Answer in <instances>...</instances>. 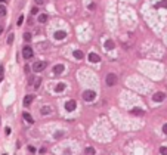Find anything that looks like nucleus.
<instances>
[{
	"label": "nucleus",
	"instance_id": "nucleus-22",
	"mask_svg": "<svg viewBox=\"0 0 167 155\" xmlns=\"http://www.w3.org/2000/svg\"><path fill=\"white\" fill-rule=\"evenodd\" d=\"M40 84H41V78H37V80L34 81V89H38Z\"/></svg>",
	"mask_w": 167,
	"mask_h": 155
},
{
	"label": "nucleus",
	"instance_id": "nucleus-11",
	"mask_svg": "<svg viewBox=\"0 0 167 155\" xmlns=\"http://www.w3.org/2000/svg\"><path fill=\"white\" fill-rule=\"evenodd\" d=\"M115 47V43L112 41V40H107L105 41V49H108V50H112Z\"/></svg>",
	"mask_w": 167,
	"mask_h": 155
},
{
	"label": "nucleus",
	"instance_id": "nucleus-17",
	"mask_svg": "<svg viewBox=\"0 0 167 155\" xmlns=\"http://www.w3.org/2000/svg\"><path fill=\"white\" fill-rule=\"evenodd\" d=\"M84 154H86V155H95V154H96V151H95V148L87 146V148L84 149Z\"/></svg>",
	"mask_w": 167,
	"mask_h": 155
},
{
	"label": "nucleus",
	"instance_id": "nucleus-12",
	"mask_svg": "<svg viewBox=\"0 0 167 155\" xmlns=\"http://www.w3.org/2000/svg\"><path fill=\"white\" fill-rule=\"evenodd\" d=\"M130 112H132L133 115H144V114H145V111H144L142 108H133Z\"/></svg>",
	"mask_w": 167,
	"mask_h": 155
},
{
	"label": "nucleus",
	"instance_id": "nucleus-32",
	"mask_svg": "<svg viewBox=\"0 0 167 155\" xmlns=\"http://www.w3.org/2000/svg\"><path fill=\"white\" fill-rule=\"evenodd\" d=\"M89 9H90V10L95 9V3H90V4H89Z\"/></svg>",
	"mask_w": 167,
	"mask_h": 155
},
{
	"label": "nucleus",
	"instance_id": "nucleus-26",
	"mask_svg": "<svg viewBox=\"0 0 167 155\" xmlns=\"http://www.w3.org/2000/svg\"><path fill=\"white\" fill-rule=\"evenodd\" d=\"M22 22H24V15H19V18H18V25H22Z\"/></svg>",
	"mask_w": 167,
	"mask_h": 155
},
{
	"label": "nucleus",
	"instance_id": "nucleus-15",
	"mask_svg": "<svg viewBox=\"0 0 167 155\" xmlns=\"http://www.w3.org/2000/svg\"><path fill=\"white\" fill-rule=\"evenodd\" d=\"M40 112H41V115H47V114L52 112V108H50V106H43Z\"/></svg>",
	"mask_w": 167,
	"mask_h": 155
},
{
	"label": "nucleus",
	"instance_id": "nucleus-19",
	"mask_svg": "<svg viewBox=\"0 0 167 155\" xmlns=\"http://www.w3.org/2000/svg\"><path fill=\"white\" fill-rule=\"evenodd\" d=\"M24 40L25 41H31V38H33V35H31V33H24Z\"/></svg>",
	"mask_w": 167,
	"mask_h": 155
},
{
	"label": "nucleus",
	"instance_id": "nucleus-23",
	"mask_svg": "<svg viewBox=\"0 0 167 155\" xmlns=\"http://www.w3.org/2000/svg\"><path fill=\"white\" fill-rule=\"evenodd\" d=\"M160 154H161V155H167V146H161V148H160Z\"/></svg>",
	"mask_w": 167,
	"mask_h": 155
},
{
	"label": "nucleus",
	"instance_id": "nucleus-6",
	"mask_svg": "<svg viewBox=\"0 0 167 155\" xmlns=\"http://www.w3.org/2000/svg\"><path fill=\"white\" fill-rule=\"evenodd\" d=\"M75 106H77V103H75V101H67L65 102V109L68 111V112H71V111H74L75 109Z\"/></svg>",
	"mask_w": 167,
	"mask_h": 155
},
{
	"label": "nucleus",
	"instance_id": "nucleus-27",
	"mask_svg": "<svg viewBox=\"0 0 167 155\" xmlns=\"http://www.w3.org/2000/svg\"><path fill=\"white\" fill-rule=\"evenodd\" d=\"M158 6H160V7H167V1H166V0L160 1V3H158Z\"/></svg>",
	"mask_w": 167,
	"mask_h": 155
},
{
	"label": "nucleus",
	"instance_id": "nucleus-14",
	"mask_svg": "<svg viewBox=\"0 0 167 155\" xmlns=\"http://www.w3.org/2000/svg\"><path fill=\"white\" fill-rule=\"evenodd\" d=\"M47 13H41V15H38V22L40 24H44V22H47Z\"/></svg>",
	"mask_w": 167,
	"mask_h": 155
},
{
	"label": "nucleus",
	"instance_id": "nucleus-20",
	"mask_svg": "<svg viewBox=\"0 0 167 155\" xmlns=\"http://www.w3.org/2000/svg\"><path fill=\"white\" fill-rule=\"evenodd\" d=\"M13 38H15V35L10 33V34L7 35V44H12V43H13Z\"/></svg>",
	"mask_w": 167,
	"mask_h": 155
},
{
	"label": "nucleus",
	"instance_id": "nucleus-25",
	"mask_svg": "<svg viewBox=\"0 0 167 155\" xmlns=\"http://www.w3.org/2000/svg\"><path fill=\"white\" fill-rule=\"evenodd\" d=\"M62 136H64V133H62V132H56V133H55V139H61Z\"/></svg>",
	"mask_w": 167,
	"mask_h": 155
},
{
	"label": "nucleus",
	"instance_id": "nucleus-35",
	"mask_svg": "<svg viewBox=\"0 0 167 155\" xmlns=\"http://www.w3.org/2000/svg\"><path fill=\"white\" fill-rule=\"evenodd\" d=\"M0 3H4V0H0Z\"/></svg>",
	"mask_w": 167,
	"mask_h": 155
},
{
	"label": "nucleus",
	"instance_id": "nucleus-34",
	"mask_svg": "<svg viewBox=\"0 0 167 155\" xmlns=\"http://www.w3.org/2000/svg\"><path fill=\"white\" fill-rule=\"evenodd\" d=\"M1 33H3V28H1V27H0V34H1Z\"/></svg>",
	"mask_w": 167,
	"mask_h": 155
},
{
	"label": "nucleus",
	"instance_id": "nucleus-4",
	"mask_svg": "<svg viewBox=\"0 0 167 155\" xmlns=\"http://www.w3.org/2000/svg\"><path fill=\"white\" fill-rule=\"evenodd\" d=\"M46 65H47V64H46L44 61H38V62H36V64L33 65V71H34V72H40V71H43V69L46 68Z\"/></svg>",
	"mask_w": 167,
	"mask_h": 155
},
{
	"label": "nucleus",
	"instance_id": "nucleus-28",
	"mask_svg": "<svg viewBox=\"0 0 167 155\" xmlns=\"http://www.w3.org/2000/svg\"><path fill=\"white\" fill-rule=\"evenodd\" d=\"M28 151H30L31 154H34V152H36V148H34V146H28Z\"/></svg>",
	"mask_w": 167,
	"mask_h": 155
},
{
	"label": "nucleus",
	"instance_id": "nucleus-5",
	"mask_svg": "<svg viewBox=\"0 0 167 155\" xmlns=\"http://www.w3.org/2000/svg\"><path fill=\"white\" fill-rule=\"evenodd\" d=\"M164 99H166V93H163V92H157V93L152 95V101L154 102H163Z\"/></svg>",
	"mask_w": 167,
	"mask_h": 155
},
{
	"label": "nucleus",
	"instance_id": "nucleus-31",
	"mask_svg": "<svg viewBox=\"0 0 167 155\" xmlns=\"http://www.w3.org/2000/svg\"><path fill=\"white\" fill-rule=\"evenodd\" d=\"M163 132H164V135H167V123L163 126Z\"/></svg>",
	"mask_w": 167,
	"mask_h": 155
},
{
	"label": "nucleus",
	"instance_id": "nucleus-2",
	"mask_svg": "<svg viewBox=\"0 0 167 155\" xmlns=\"http://www.w3.org/2000/svg\"><path fill=\"white\" fill-rule=\"evenodd\" d=\"M105 83H107V86L108 87H112V86H115V83H117V75L115 74H108L107 75V78H105Z\"/></svg>",
	"mask_w": 167,
	"mask_h": 155
},
{
	"label": "nucleus",
	"instance_id": "nucleus-24",
	"mask_svg": "<svg viewBox=\"0 0 167 155\" xmlns=\"http://www.w3.org/2000/svg\"><path fill=\"white\" fill-rule=\"evenodd\" d=\"M37 13H38V7H37V6H34V7L31 9V15H37Z\"/></svg>",
	"mask_w": 167,
	"mask_h": 155
},
{
	"label": "nucleus",
	"instance_id": "nucleus-16",
	"mask_svg": "<svg viewBox=\"0 0 167 155\" xmlns=\"http://www.w3.org/2000/svg\"><path fill=\"white\" fill-rule=\"evenodd\" d=\"M22 117H24V120H25V121H28L30 124H31V123H34V120H33V117H31V115H30L28 112H24V114H22Z\"/></svg>",
	"mask_w": 167,
	"mask_h": 155
},
{
	"label": "nucleus",
	"instance_id": "nucleus-7",
	"mask_svg": "<svg viewBox=\"0 0 167 155\" xmlns=\"http://www.w3.org/2000/svg\"><path fill=\"white\" fill-rule=\"evenodd\" d=\"M53 37H55V40H64V38L67 37V33H65V31H56V33L53 34Z\"/></svg>",
	"mask_w": 167,
	"mask_h": 155
},
{
	"label": "nucleus",
	"instance_id": "nucleus-30",
	"mask_svg": "<svg viewBox=\"0 0 167 155\" xmlns=\"http://www.w3.org/2000/svg\"><path fill=\"white\" fill-rule=\"evenodd\" d=\"M3 71H4V68H3V65H0V77H3Z\"/></svg>",
	"mask_w": 167,
	"mask_h": 155
},
{
	"label": "nucleus",
	"instance_id": "nucleus-1",
	"mask_svg": "<svg viewBox=\"0 0 167 155\" xmlns=\"http://www.w3.org/2000/svg\"><path fill=\"white\" fill-rule=\"evenodd\" d=\"M95 98H96L95 90H84L83 92V99L86 102H92V101H95Z\"/></svg>",
	"mask_w": 167,
	"mask_h": 155
},
{
	"label": "nucleus",
	"instance_id": "nucleus-10",
	"mask_svg": "<svg viewBox=\"0 0 167 155\" xmlns=\"http://www.w3.org/2000/svg\"><path fill=\"white\" fill-rule=\"evenodd\" d=\"M33 99H34L33 95H27V96L24 98V101H22V102H24V106H30L31 102H33Z\"/></svg>",
	"mask_w": 167,
	"mask_h": 155
},
{
	"label": "nucleus",
	"instance_id": "nucleus-18",
	"mask_svg": "<svg viewBox=\"0 0 167 155\" xmlns=\"http://www.w3.org/2000/svg\"><path fill=\"white\" fill-rule=\"evenodd\" d=\"M74 58L75 59H83V52L81 50H74Z\"/></svg>",
	"mask_w": 167,
	"mask_h": 155
},
{
	"label": "nucleus",
	"instance_id": "nucleus-13",
	"mask_svg": "<svg viewBox=\"0 0 167 155\" xmlns=\"http://www.w3.org/2000/svg\"><path fill=\"white\" fill-rule=\"evenodd\" d=\"M65 87H67V86H65L64 83H59V84H56L55 92H56V93H61V92H64V90H65Z\"/></svg>",
	"mask_w": 167,
	"mask_h": 155
},
{
	"label": "nucleus",
	"instance_id": "nucleus-8",
	"mask_svg": "<svg viewBox=\"0 0 167 155\" xmlns=\"http://www.w3.org/2000/svg\"><path fill=\"white\" fill-rule=\"evenodd\" d=\"M89 61L92 62V64H95V62H99L101 61V58H99V55H96V53H89Z\"/></svg>",
	"mask_w": 167,
	"mask_h": 155
},
{
	"label": "nucleus",
	"instance_id": "nucleus-29",
	"mask_svg": "<svg viewBox=\"0 0 167 155\" xmlns=\"http://www.w3.org/2000/svg\"><path fill=\"white\" fill-rule=\"evenodd\" d=\"M36 1V4H43L44 3V0H34Z\"/></svg>",
	"mask_w": 167,
	"mask_h": 155
},
{
	"label": "nucleus",
	"instance_id": "nucleus-21",
	"mask_svg": "<svg viewBox=\"0 0 167 155\" xmlns=\"http://www.w3.org/2000/svg\"><path fill=\"white\" fill-rule=\"evenodd\" d=\"M6 15V7L4 4H0V16H4Z\"/></svg>",
	"mask_w": 167,
	"mask_h": 155
},
{
	"label": "nucleus",
	"instance_id": "nucleus-33",
	"mask_svg": "<svg viewBox=\"0 0 167 155\" xmlns=\"http://www.w3.org/2000/svg\"><path fill=\"white\" fill-rule=\"evenodd\" d=\"M4 132H6V135H10V129H9V127H6V130H4Z\"/></svg>",
	"mask_w": 167,
	"mask_h": 155
},
{
	"label": "nucleus",
	"instance_id": "nucleus-9",
	"mask_svg": "<svg viewBox=\"0 0 167 155\" xmlns=\"http://www.w3.org/2000/svg\"><path fill=\"white\" fill-rule=\"evenodd\" d=\"M64 69H65V67H64L62 64H58V65L53 67V72H55V74H62Z\"/></svg>",
	"mask_w": 167,
	"mask_h": 155
},
{
	"label": "nucleus",
	"instance_id": "nucleus-3",
	"mask_svg": "<svg viewBox=\"0 0 167 155\" xmlns=\"http://www.w3.org/2000/svg\"><path fill=\"white\" fill-rule=\"evenodd\" d=\"M22 56H24V59H31V58L34 56L33 47H30V46H25V47L22 49Z\"/></svg>",
	"mask_w": 167,
	"mask_h": 155
}]
</instances>
